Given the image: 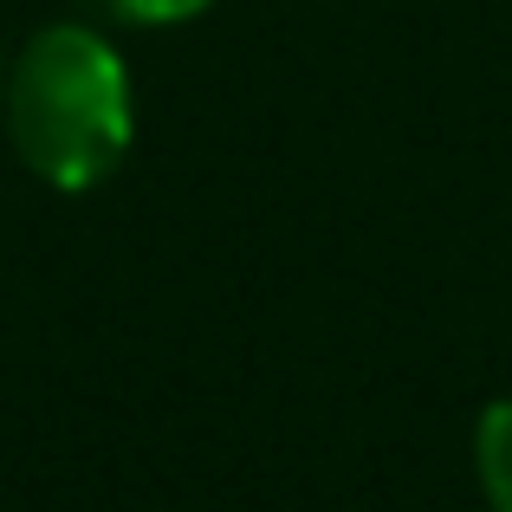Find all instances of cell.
Returning <instances> with one entry per match:
<instances>
[{"mask_svg": "<svg viewBox=\"0 0 512 512\" xmlns=\"http://www.w3.org/2000/svg\"><path fill=\"white\" fill-rule=\"evenodd\" d=\"M7 137L52 188L104 182L130 150V78L91 26H46L7 78Z\"/></svg>", "mask_w": 512, "mask_h": 512, "instance_id": "6da1fadb", "label": "cell"}, {"mask_svg": "<svg viewBox=\"0 0 512 512\" xmlns=\"http://www.w3.org/2000/svg\"><path fill=\"white\" fill-rule=\"evenodd\" d=\"M474 467L493 512H512V402H487L474 428Z\"/></svg>", "mask_w": 512, "mask_h": 512, "instance_id": "7a4b0ae2", "label": "cell"}, {"mask_svg": "<svg viewBox=\"0 0 512 512\" xmlns=\"http://www.w3.org/2000/svg\"><path fill=\"white\" fill-rule=\"evenodd\" d=\"M104 7L130 26H175V20H188V13H201L208 0H104Z\"/></svg>", "mask_w": 512, "mask_h": 512, "instance_id": "3957f363", "label": "cell"}]
</instances>
